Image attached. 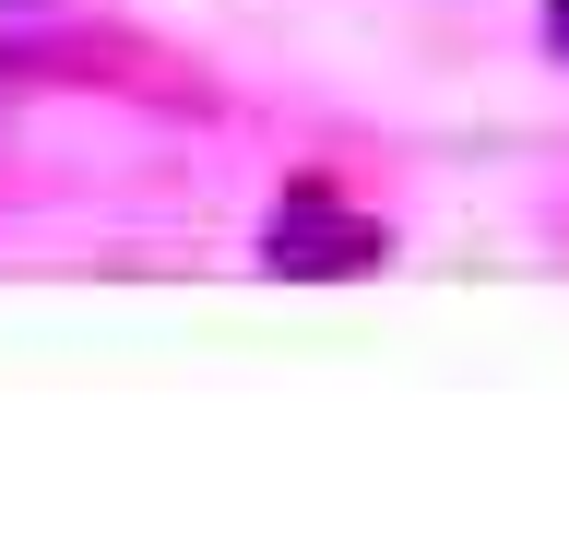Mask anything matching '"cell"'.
Returning <instances> with one entry per match:
<instances>
[{
    "label": "cell",
    "mask_w": 569,
    "mask_h": 533,
    "mask_svg": "<svg viewBox=\"0 0 569 533\" xmlns=\"http://www.w3.org/2000/svg\"><path fill=\"white\" fill-rule=\"evenodd\" d=\"M273 273H368L380 261V225H356V213H332V190H284V213H273Z\"/></svg>",
    "instance_id": "1"
},
{
    "label": "cell",
    "mask_w": 569,
    "mask_h": 533,
    "mask_svg": "<svg viewBox=\"0 0 569 533\" xmlns=\"http://www.w3.org/2000/svg\"><path fill=\"white\" fill-rule=\"evenodd\" d=\"M546 48H558V60H569V0H546Z\"/></svg>",
    "instance_id": "2"
}]
</instances>
